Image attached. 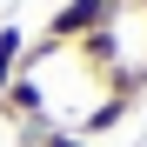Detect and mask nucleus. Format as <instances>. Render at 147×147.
Returning a JSON list of instances; mask_svg holds the SVG:
<instances>
[{"label": "nucleus", "mask_w": 147, "mask_h": 147, "mask_svg": "<svg viewBox=\"0 0 147 147\" xmlns=\"http://www.w3.org/2000/svg\"><path fill=\"white\" fill-rule=\"evenodd\" d=\"M120 7H127V0H60L54 20H47V40H54V47H74V40H87L94 27H120Z\"/></svg>", "instance_id": "f257e3e1"}, {"label": "nucleus", "mask_w": 147, "mask_h": 147, "mask_svg": "<svg viewBox=\"0 0 147 147\" xmlns=\"http://www.w3.org/2000/svg\"><path fill=\"white\" fill-rule=\"evenodd\" d=\"M0 114H7L13 127H27V120H47V87H40V74H13V87L0 94Z\"/></svg>", "instance_id": "f03ea898"}, {"label": "nucleus", "mask_w": 147, "mask_h": 147, "mask_svg": "<svg viewBox=\"0 0 147 147\" xmlns=\"http://www.w3.org/2000/svg\"><path fill=\"white\" fill-rule=\"evenodd\" d=\"M74 54H80V67H94V74L120 67V27H94L87 40H74Z\"/></svg>", "instance_id": "7ed1b4c3"}, {"label": "nucleus", "mask_w": 147, "mask_h": 147, "mask_svg": "<svg viewBox=\"0 0 147 147\" xmlns=\"http://www.w3.org/2000/svg\"><path fill=\"white\" fill-rule=\"evenodd\" d=\"M20 54H27V34H20V27H0V94L13 87V74H20Z\"/></svg>", "instance_id": "20e7f679"}, {"label": "nucleus", "mask_w": 147, "mask_h": 147, "mask_svg": "<svg viewBox=\"0 0 147 147\" xmlns=\"http://www.w3.org/2000/svg\"><path fill=\"white\" fill-rule=\"evenodd\" d=\"M134 7H140V13H147V0H134Z\"/></svg>", "instance_id": "39448f33"}]
</instances>
